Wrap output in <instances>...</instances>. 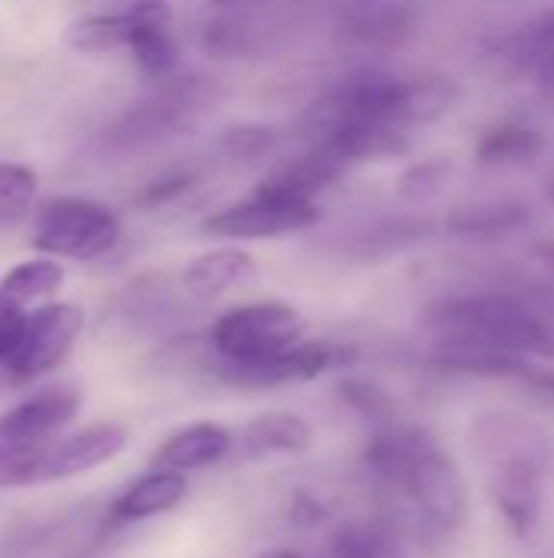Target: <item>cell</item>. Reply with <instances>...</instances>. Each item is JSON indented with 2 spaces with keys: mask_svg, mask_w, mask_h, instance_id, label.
<instances>
[{
  "mask_svg": "<svg viewBox=\"0 0 554 558\" xmlns=\"http://www.w3.org/2000/svg\"><path fill=\"white\" fill-rule=\"evenodd\" d=\"M421 327L434 337L441 369L526 379L529 360H554V294L545 288H490L438 298Z\"/></svg>",
  "mask_w": 554,
  "mask_h": 558,
  "instance_id": "6da1fadb",
  "label": "cell"
},
{
  "mask_svg": "<svg viewBox=\"0 0 554 558\" xmlns=\"http://www.w3.org/2000/svg\"><path fill=\"white\" fill-rule=\"evenodd\" d=\"M554 441L516 412H480L470 422V451L483 468L487 494L503 526L529 543L542 526Z\"/></svg>",
  "mask_w": 554,
  "mask_h": 558,
  "instance_id": "7a4b0ae2",
  "label": "cell"
},
{
  "mask_svg": "<svg viewBox=\"0 0 554 558\" xmlns=\"http://www.w3.org/2000/svg\"><path fill=\"white\" fill-rule=\"evenodd\" d=\"M307 337L304 314L284 301L238 304L209 327V347L216 353L219 373L235 386H248L261 369L284 360Z\"/></svg>",
  "mask_w": 554,
  "mask_h": 558,
  "instance_id": "3957f363",
  "label": "cell"
},
{
  "mask_svg": "<svg viewBox=\"0 0 554 558\" xmlns=\"http://www.w3.org/2000/svg\"><path fill=\"white\" fill-rule=\"evenodd\" d=\"M219 101V85L206 75H173L150 98L131 105L108 131L114 150H140L193 131Z\"/></svg>",
  "mask_w": 554,
  "mask_h": 558,
  "instance_id": "277c9868",
  "label": "cell"
},
{
  "mask_svg": "<svg viewBox=\"0 0 554 558\" xmlns=\"http://www.w3.org/2000/svg\"><path fill=\"white\" fill-rule=\"evenodd\" d=\"M33 248L42 258L95 262L121 242V222L111 206L88 196H49L33 216Z\"/></svg>",
  "mask_w": 554,
  "mask_h": 558,
  "instance_id": "5b68a950",
  "label": "cell"
},
{
  "mask_svg": "<svg viewBox=\"0 0 554 558\" xmlns=\"http://www.w3.org/2000/svg\"><path fill=\"white\" fill-rule=\"evenodd\" d=\"M82 409L78 386H46L0 415V484L69 432Z\"/></svg>",
  "mask_w": 554,
  "mask_h": 558,
  "instance_id": "8992f818",
  "label": "cell"
},
{
  "mask_svg": "<svg viewBox=\"0 0 554 558\" xmlns=\"http://www.w3.org/2000/svg\"><path fill=\"white\" fill-rule=\"evenodd\" d=\"M127 428L121 422H91L85 428L65 432L56 438L46 451H39L29 464L13 471L0 490H20V487H46L59 481H72L82 474H91L114 458L127 451Z\"/></svg>",
  "mask_w": 554,
  "mask_h": 558,
  "instance_id": "52a82bcc",
  "label": "cell"
},
{
  "mask_svg": "<svg viewBox=\"0 0 554 558\" xmlns=\"http://www.w3.org/2000/svg\"><path fill=\"white\" fill-rule=\"evenodd\" d=\"M398 490H405L418 513L441 533H457L467 520L470 494L464 471L434 438H428L418 448V454L398 481Z\"/></svg>",
  "mask_w": 554,
  "mask_h": 558,
  "instance_id": "ba28073f",
  "label": "cell"
},
{
  "mask_svg": "<svg viewBox=\"0 0 554 558\" xmlns=\"http://www.w3.org/2000/svg\"><path fill=\"white\" fill-rule=\"evenodd\" d=\"M317 222V203H294L264 190H251L245 199H235L216 213H209L199 229L209 239L222 242H261L307 232Z\"/></svg>",
  "mask_w": 554,
  "mask_h": 558,
  "instance_id": "9c48e42d",
  "label": "cell"
},
{
  "mask_svg": "<svg viewBox=\"0 0 554 558\" xmlns=\"http://www.w3.org/2000/svg\"><path fill=\"white\" fill-rule=\"evenodd\" d=\"M82 327H85V311L69 301H52L29 311L26 333L3 373L13 383H33L49 376L72 356Z\"/></svg>",
  "mask_w": 554,
  "mask_h": 558,
  "instance_id": "30bf717a",
  "label": "cell"
},
{
  "mask_svg": "<svg viewBox=\"0 0 554 558\" xmlns=\"http://www.w3.org/2000/svg\"><path fill=\"white\" fill-rule=\"evenodd\" d=\"M343 43L369 52H392L421 33V10L411 3H346L336 10Z\"/></svg>",
  "mask_w": 554,
  "mask_h": 558,
  "instance_id": "8fae6325",
  "label": "cell"
},
{
  "mask_svg": "<svg viewBox=\"0 0 554 558\" xmlns=\"http://www.w3.org/2000/svg\"><path fill=\"white\" fill-rule=\"evenodd\" d=\"M281 29L261 7H222L202 26V46L216 59H248L271 49L274 33Z\"/></svg>",
  "mask_w": 554,
  "mask_h": 558,
  "instance_id": "7c38bea8",
  "label": "cell"
},
{
  "mask_svg": "<svg viewBox=\"0 0 554 558\" xmlns=\"http://www.w3.org/2000/svg\"><path fill=\"white\" fill-rule=\"evenodd\" d=\"M232 448H235V438L225 425L189 422L157 445V451L150 458V471H170V474L186 477L189 471H202V468L219 464Z\"/></svg>",
  "mask_w": 554,
  "mask_h": 558,
  "instance_id": "4fadbf2b",
  "label": "cell"
},
{
  "mask_svg": "<svg viewBox=\"0 0 554 558\" xmlns=\"http://www.w3.org/2000/svg\"><path fill=\"white\" fill-rule=\"evenodd\" d=\"M460 101L457 78L444 72H418V75H398L392 121L405 131L424 128L451 114Z\"/></svg>",
  "mask_w": 554,
  "mask_h": 558,
  "instance_id": "5bb4252c",
  "label": "cell"
},
{
  "mask_svg": "<svg viewBox=\"0 0 554 558\" xmlns=\"http://www.w3.org/2000/svg\"><path fill=\"white\" fill-rule=\"evenodd\" d=\"M255 275H258V262L248 248L219 245V248L196 255L183 268V288L196 301H216V298L255 281Z\"/></svg>",
  "mask_w": 554,
  "mask_h": 558,
  "instance_id": "9a60e30c",
  "label": "cell"
},
{
  "mask_svg": "<svg viewBox=\"0 0 554 558\" xmlns=\"http://www.w3.org/2000/svg\"><path fill=\"white\" fill-rule=\"evenodd\" d=\"M310 445H313V425L304 415L284 409L255 415L238 435V451L248 461L304 454L310 451Z\"/></svg>",
  "mask_w": 554,
  "mask_h": 558,
  "instance_id": "2e32d148",
  "label": "cell"
},
{
  "mask_svg": "<svg viewBox=\"0 0 554 558\" xmlns=\"http://www.w3.org/2000/svg\"><path fill=\"white\" fill-rule=\"evenodd\" d=\"M186 477L170 471H147L137 481H131L111 504L114 523H144L157 520L170 510H176L186 500Z\"/></svg>",
  "mask_w": 554,
  "mask_h": 558,
  "instance_id": "e0dca14e",
  "label": "cell"
},
{
  "mask_svg": "<svg viewBox=\"0 0 554 558\" xmlns=\"http://www.w3.org/2000/svg\"><path fill=\"white\" fill-rule=\"evenodd\" d=\"M147 16V3H131L121 10H101V13H85L75 16L65 29L69 46H75L78 52H127L134 43V33L140 29Z\"/></svg>",
  "mask_w": 554,
  "mask_h": 558,
  "instance_id": "ac0fdd59",
  "label": "cell"
},
{
  "mask_svg": "<svg viewBox=\"0 0 554 558\" xmlns=\"http://www.w3.org/2000/svg\"><path fill=\"white\" fill-rule=\"evenodd\" d=\"M532 219L529 203L522 199H473L454 206L444 229L460 239H506L526 229Z\"/></svg>",
  "mask_w": 554,
  "mask_h": 558,
  "instance_id": "d6986e66",
  "label": "cell"
},
{
  "mask_svg": "<svg viewBox=\"0 0 554 558\" xmlns=\"http://www.w3.org/2000/svg\"><path fill=\"white\" fill-rule=\"evenodd\" d=\"M545 154V134L532 121H500L477 141V163L493 170H519L532 167Z\"/></svg>",
  "mask_w": 554,
  "mask_h": 558,
  "instance_id": "ffe728a7",
  "label": "cell"
},
{
  "mask_svg": "<svg viewBox=\"0 0 554 558\" xmlns=\"http://www.w3.org/2000/svg\"><path fill=\"white\" fill-rule=\"evenodd\" d=\"M65 281V268L56 262V258H29V262H20L13 268L3 271L0 278V294H7L13 304L26 307V304H52L49 298L59 294Z\"/></svg>",
  "mask_w": 554,
  "mask_h": 558,
  "instance_id": "44dd1931",
  "label": "cell"
},
{
  "mask_svg": "<svg viewBox=\"0 0 554 558\" xmlns=\"http://www.w3.org/2000/svg\"><path fill=\"white\" fill-rule=\"evenodd\" d=\"M327 558H398V543L382 523L349 520L330 533Z\"/></svg>",
  "mask_w": 554,
  "mask_h": 558,
  "instance_id": "7402d4cb",
  "label": "cell"
},
{
  "mask_svg": "<svg viewBox=\"0 0 554 558\" xmlns=\"http://www.w3.org/2000/svg\"><path fill=\"white\" fill-rule=\"evenodd\" d=\"M36 193H39V180L29 167L0 160V226L26 216L36 203Z\"/></svg>",
  "mask_w": 554,
  "mask_h": 558,
  "instance_id": "603a6c76",
  "label": "cell"
},
{
  "mask_svg": "<svg viewBox=\"0 0 554 558\" xmlns=\"http://www.w3.org/2000/svg\"><path fill=\"white\" fill-rule=\"evenodd\" d=\"M535 49H554V7H545L542 13H535L532 20H526L509 39H506V59H513L516 65L535 52Z\"/></svg>",
  "mask_w": 554,
  "mask_h": 558,
  "instance_id": "cb8c5ba5",
  "label": "cell"
},
{
  "mask_svg": "<svg viewBox=\"0 0 554 558\" xmlns=\"http://www.w3.org/2000/svg\"><path fill=\"white\" fill-rule=\"evenodd\" d=\"M447 170H451L447 160H421V163H415V167L405 170V177H402V196L411 199V203H421V199L434 196V193L441 190Z\"/></svg>",
  "mask_w": 554,
  "mask_h": 558,
  "instance_id": "d4e9b609",
  "label": "cell"
},
{
  "mask_svg": "<svg viewBox=\"0 0 554 558\" xmlns=\"http://www.w3.org/2000/svg\"><path fill=\"white\" fill-rule=\"evenodd\" d=\"M271 141H274L271 128H261V124H235V128H229L225 137H222L225 150H229L235 160H255V157L268 154Z\"/></svg>",
  "mask_w": 554,
  "mask_h": 558,
  "instance_id": "484cf974",
  "label": "cell"
},
{
  "mask_svg": "<svg viewBox=\"0 0 554 558\" xmlns=\"http://www.w3.org/2000/svg\"><path fill=\"white\" fill-rule=\"evenodd\" d=\"M26 320H29V311L13 304L7 294H0V369H7V363L13 360L26 333Z\"/></svg>",
  "mask_w": 554,
  "mask_h": 558,
  "instance_id": "4316f807",
  "label": "cell"
},
{
  "mask_svg": "<svg viewBox=\"0 0 554 558\" xmlns=\"http://www.w3.org/2000/svg\"><path fill=\"white\" fill-rule=\"evenodd\" d=\"M189 173H167V177H160V180H153V183H147V190L140 193V199L147 203V206H157V203H167L170 196H176V193H183L186 186H189Z\"/></svg>",
  "mask_w": 554,
  "mask_h": 558,
  "instance_id": "83f0119b",
  "label": "cell"
},
{
  "mask_svg": "<svg viewBox=\"0 0 554 558\" xmlns=\"http://www.w3.org/2000/svg\"><path fill=\"white\" fill-rule=\"evenodd\" d=\"M291 520H294L297 526H317V523L323 520V507H320L313 497L297 494V497H294V507H291Z\"/></svg>",
  "mask_w": 554,
  "mask_h": 558,
  "instance_id": "f1b7e54d",
  "label": "cell"
},
{
  "mask_svg": "<svg viewBox=\"0 0 554 558\" xmlns=\"http://www.w3.org/2000/svg\"><path fill=\"white\" fill-rule=\"evenodd\" d=\"M522 383H532L535 389H542V392L554 396V373H539V369H529Z\"/></svg>",
  "mask_w": 554,
  "mask_h": 558,
  "instance_id": "f546056e",
  "label": "cell"
},
{
  "mask_svg": "<svg viewBox=\"0 0 554 558\" xmlns=\"http://www.w3.org/2000/svg\"><path fill=\"white\" fill-rule=\"evenodd\" d=\"M539 262L545 265L549 278H552V281H554V239H545V242L539 245Z\"/></svg>",
  "mask_w": 554,
  "mask_h": 558,
  "instance_id": "4dcf8cb0",
  "label": "cell"
},
{
  "mask_svg": "<svg viewBox=\"0 0 554 558\" xmlns=\"http://www.w3.org/2000/svg\"><path fill=\"white\" fill-rule=\"evenodd\" d=\"M258 558H304V556H297V553H291V549H268V553H261Z\"/></svg>",
  "mask_w": 554,
  "mask_h": 558,
  "instance_id": "1f68e13d",
  "label": "cell"
},
{
  "mask_svg": "<svg viewBox=\"0 0 554 558\" xmlns=\"http://www.w3.org/2000/svg\"><path fill=\"white\" fill-rule=\"evenodd\" d=\"M545 203H549V206L554 209V177L549 180V183H545Z\"/></svg>",
  "mask_w": 554,
  "mask_h": 558,
  "instance_id": "d6a6232c",
  "label": "cell"
}]
</instances>
